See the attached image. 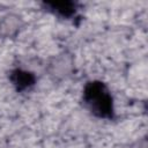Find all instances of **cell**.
<instances>
[{
  "label": "cell",
  "instance_id": "obj_1",
  "mask_svg": "<svg viewBox=\"0 0 148 148\" xmlns=\"http://www.w3.org/2000/svg\"><path fill=\"white\" fill-rule=\"evenodd\" d=\"M83 101L95 116L108 119L113 117L112 97L103 82H88L83 89Z\"/></svg>",
  "mask_w": 148,
  "mask_h": 148
},
{
  "label": "cell",
  "instance_id": "obj_2",
  "mask_svg": "<svg viewBox=\"0 0 148 148\" xmlns=\"http://www.w3.org/2000/svg\"><path fill=\"white\" fill-rule=\"evenodd\" d=\"M10 80L15 88L21 91L30 88L31 86L35 84V76L32 73L23 71V69H15L10 74Z\"/></svg>",
  "mask_w": 148,
  "mask_h": 148
},
{
  "label": "cell",
  "instance_id": "obj_3",
  "mask_svg": "<svg viewBox=\"0 0 148 148\" xmlns=\"http://www.w3.org/2000/svg\"><path fill=\"white\" fill-rule=\"evenodd\" d=\"M46 6H49L51 9H53L54 13H57L61 16H65V17H69L75 13V3L69 2V1L49 2V3H46Z\"/></svg>",
  "mask_w": 148,
  "mask_h": 148
}]
</instances>
